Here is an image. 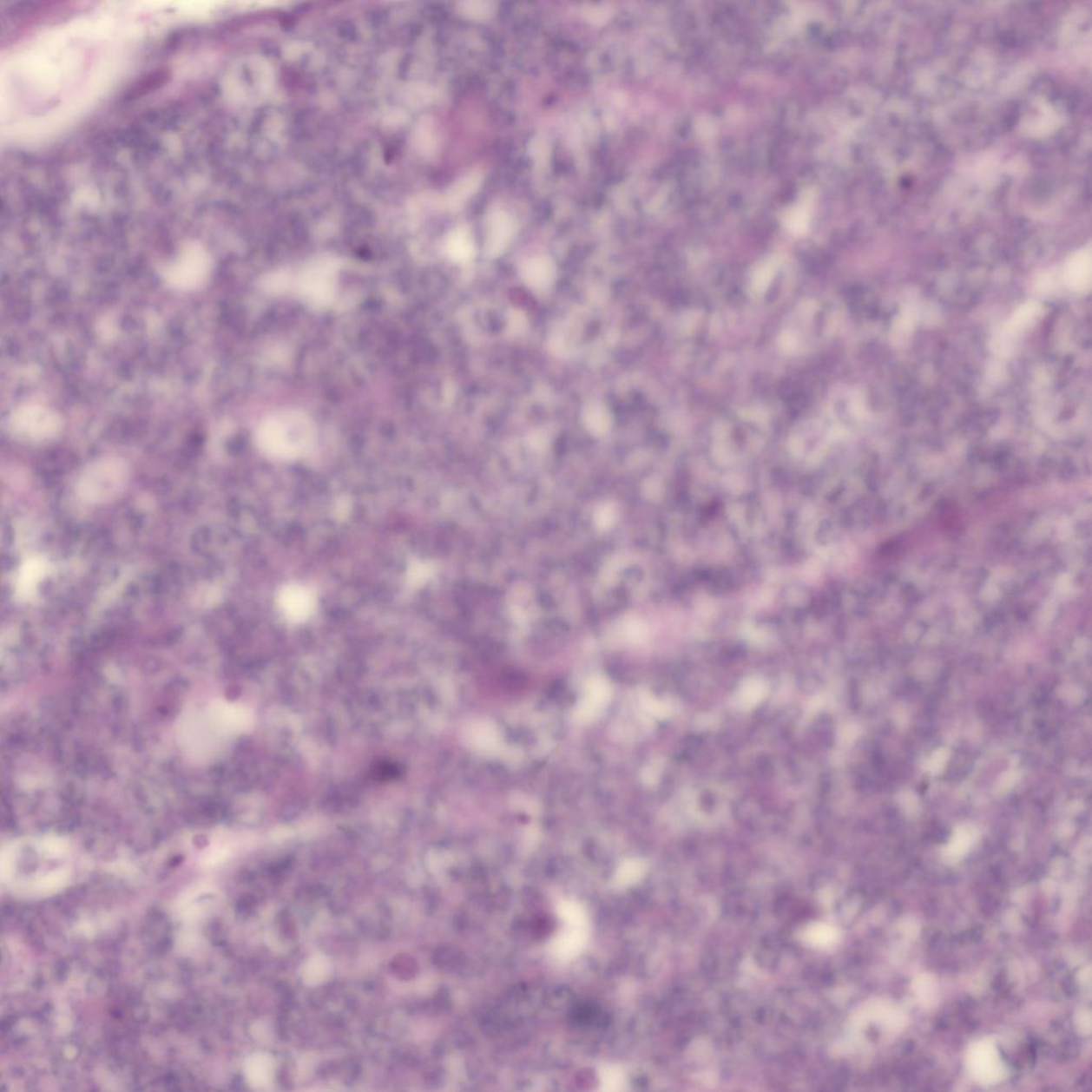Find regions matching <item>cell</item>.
<instances>
[{
  "mask_svg": "<svg viewBox=\"0 0 1092 1092\" xmlns=\"http://www.w3.org/2000/svg\"><path fill=\"white\" fill-rule=\"evenodd\" d=\"M255 440L268 458L295 460L306 455L315 444L316 427L310 415L303 411L281 410L261 421Z\"/></svg>",
  "mask_w": 1092,
  "mask_h": 1092,
  "instance_id": "1",
  "label": "cell"
},
{
  "mask_svg": "<svg viewBox=\"0 0 1092 1092\" xmlns=\"http://www.w3.org/2000/svg\"><path fill=\"white\" fill-rule=\"evenodd\" d=\"M128 478V466L122 459L102 458L83 470L77 483V493L89 503H109L124 492Z\"/></svg>",
  "mask_w": 1092,
  "mask_h": 1092,
  "instance_id": "2",
  "label": "cell"
},
{
  "mask_svg": "<svg viewBox=\"0 0 1092 1092\" xmlns=\"http://www.w3.org/2000/svg\"><path fill=\"white\" fill-rule=\"evenodd\" d=\"M339 265L329 259L312 260L303 268L296 281L299 296L316 309L333 302L338 288Z\"/></svg>",
  "mask_w": 1092,
  "mask_h": 1092,
  "instance_id": "3",
  "label": "cell"
},
{
  "mask_svg": "<svg viewBox=\"0 0 1092 1092\" xmlns=\"http://www.w3.org/2000/svg\"><path fill=\"white\" fill-rule=\"evenodd\" d=\"M13 436L20 440L42 443L53 440L62 431L63 423L58 413L42 405H27L14 411L9 419Z\"/></svg>",
  "mask_w": 1092,
  "mask_h": 1092,
  "instance_id": "4",
  "label": "cell"
},
{
  "mask_svg": "<svg viewBox=\"0 0 1092 1092\" xmlns=\"http://www.w3.org/2000/svg\"><path fill=\"white\" fill-rule=\"evenodd\" d=\"M212 260L200 246H190L163 270L168 286L177 291H194L202 286L212 272Z\"/></svg>",
  "mask_w": 1092,
  "mask_h": 1092,
  "instance_id": "5",
  "label": "cell"
},
{
  "mask_svg": "<svg viewBox=\"0 0 1092 1092\" xmlns=\"http://www.w3.org/2000/svg\"><path fill=\"white\" fill-rule=\"evenodd\" d=\"M278 606L284 617L293 622L309 619L316 608V596L312 591L298 583H288L278 592Z\"/></svg>",
  "mask_w": 1092,
  "mask_h": 1092,
  "instance_id": "6",
  "label": "cell"
},
{
  "mask_svg": "<svg viewBox=\"0 0 1092 1092\" xmlns=\"http://www.w3.org/2000/svg\"><path fill=\"white\" fill-rule=\"evenodd\" d=\"M556 269L552 260L546 256H536L526 260L521 267V277L527 286L536 291H544L552 286Z\"/></svg>",
  "mask_w": 1092,
  "mask_h": 1092,
  "instance_id": "7",
  "label": "cell"
},
{
  "mask_svg": "<svg viewBox=\"0 0 1092 1092\" xmlns=\"http://www.w3.org/2000/svg\"><path fill=\"white\" fill-rule=\"evenodd\" d=\"M513 232H515V224L510 217L503 213L494 214L490 221L489 238L485 245L488 255L491 258L501 255L510 245Z\"/></svg>",
  "mask_w": 1092,
  "mask_h": 1092,
  "instance_id": "8",
  "label": "cell"
},
{
  "mask_svg": "<svg viewBox=\"0 0 1092 1092\" xmlns=\"http://www.w3.org/2000/svg\"><path fill=\"white\" fill-rule=\"evenodd\" d=\"M48 573V562L43 558L28 559L21 568L17 578V595L23 600L31 599L36 594V587Z\"/></svg>",
  "mask_w": 1092,
  "mask_h": 1092,
  "instance_id": "9",
  "label": "cell"
},
{
  "mask_svg": "<svg viewBox=\"0 0 1092 1092\" xmlns=\"http://www.w3.org/2000/svg\"><path fill=\"white\" fill-rule=\"evenodd\" d=\"M447 254L456 263L464 264L474 259L476 249L472 236L468 230L459 228L451 233L447 241Z\"/></svg>",
  "mask_w": 1092,
  "mask_h": 1092,
  "instance_id": "10",
  "label": "cell"
},
{
  "mask_svg": "<svg viewBox=\"0 0 1092 1092\" xmlns=\"http://www.w3.org/2000/svg\"><path fill=\"white\" fill-rule=\"evenodd\" d=\"M767 694V685L763 681L753 679L746 681L739 692V707L750 709L757 706Z\"/></svg>",
  "mask_w": 1092,
  "mask_h": 1092,
  "instance_id": "11",
  "label": "cell"
},
{
  "mask_svg": "<svg viewBox=\"0 0 1092 1092\" xmlns=\"http://www.w3.org/2000/svg\"><path fill=\"white\" fill-rule=\"evenodd\" d=\"M583 418L586 424L595 431L608 428L610 424V414L606 405L599 401H591L583 409Z\"/></svg>",
  "mask_w": 1092,
  "mask_h": 1092,
  "instance_id": "12",
  "label": "cell"
},
{
  "mask_svg": "<svg viewBox=\"0 0 1092 1092\" xmlns=\"http://www.w3.org/2000/svg\"><path fill=\"white\" fill-rule=\"evenodd\" d=\"M168 77H169V73L165 71V69L149 75L148 77L143 79V81H140L138 85L134 87L132 90L129 91V95H128L126 99H136V97L147 95V93L151 92L154 89L161 87V85L167 82Z\"/></svg>",
  "mask_w": 1092,
  "mask_h": 1092,
  "instance_id": "13",
  "label": "cell"
}]
</instances>
